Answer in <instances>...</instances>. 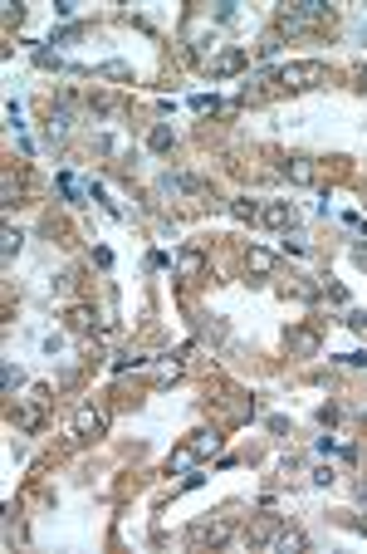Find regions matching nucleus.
Segmentation results:
<instances>
[{
  "label": "nucleus",
  "instance_id": "obj_1",
  "mask_svg": "<svg viewBox=\"0 0 367 554\" xmlns=\"http://www.w3.org/2000/svg\"><path fill=\"white\" fill-rule=\"evenodd\" d=\"M328 20H333V5L328 0H289L279 10V30L284 35H304V30H318Z\"/></svg>",
  "mask_w": 367,
  "mask_h": 554
},
{
  "label": "nucleus",
  "instance_id": "obj_2",
  "mask_svg": "<svg viewBox=\"0 0 367 554\" xmlns=\"http://www.w3.org/2000/svg\"><path fill=\"white\" fill-rule=\"evenodd\" d=\"M323 79H328L323 59H294V64L275 69V84H279V89H318Z\"/></svg>",
  "mask_w": 367,
  "mask_h": 554
},
{
  "label": "nucleus",
  "instance_id": "obj_3",
  "mask_svg": "<svg viewBox=\"0 0 367 554\" xmlns=\"http://www.w3.org/2000/svg\"><path fill=\"white\" fill-rule=\"evenodd\" d=\"M284 348H289L294 358H313V353L323 348V338L309 329V324H299V329H289V333H284Z\"/></svg>",
  "mask_w": 367,
  "mask_h": 554
},
{
  "label": "nucleus",
  "instance_id": "obj_4",
  "mask_svg": "<svg viewBox=\"0 0 367 554\" xmlns=\"http://www.w3.org/2000/svg\"><path fill=\"white\" fill-rule=\"evenodd\" d=\"M186 540H191V545H225V540H230V525H225V520H196V525L186 530Z\"/></svg>",
  "mask_w": 367,
  "mask_h": 554
},
{
  "label": "nucleus",
  "instance_id": "obj_5",
  "mask_svg": "<svg viewBox=\"0 0 367 554\" xmlns=\"http://www.w3.org/2000/svg\"><path fill=\"white\" fill-rule=\"evenodd\" d=\"M284 177H289L294 187H313V182H318V162H313V157H289V162H284Z\"/></svg>",
  "mask_w": 367,
  "mask_h": 554
},
{
  "label": "nucleus",
  "instance_id": "obj_6",
  "mask_svg": "<svg viewBox=\"0 0 367 554\" xmlns=\"http://www.w3.org/2000/svg\"><path fill=\"white\" fill-rule=\"evenodd\" d=\"M74 432H79L84 442H98V437L108 432V422H103V417H98L93 407H79V412H74Z\"/></svg>",
  "mask_w": 367,
  "mask_h": 554
},
{
  "label": "nucleus",
  "instance_id": "obj_7",
  "mask_svg": "<svg viewBox=\"0 0 367 554\" xmlns=\"http://www.w3.org/2000/svg\"><path fill=\"white\" fill-rule=\"evenodd\" d=\"M245 49H225V54H216V64H211V79H225V74H235V69H245Z\"/></svg>",
  "mask_w": 367,
  "mask_h": 554
},
{
  "label": "nucleus",
  "instance_id": "obj_8",
  "mask_svg": "<svg viewBox=\"0 0 367 554\" xmlns=\"http://www.w3.org/2000/svg\"><path fill=\"white\" fill-rule=\"evenodd\" d=\"M44 133H49V142H64V137L74 133V113H69V109H54V113H49V128H44Z\"/></svg>",
  "mask_w": 367,
  "mask_h": 554
},
{
  "label": "nucleus",
  "instance_id": "obj_9",
  "mask_svg": "<svg viewBox=\"0 0 367 554\" xmlns=\"http://www.w3.org/2000/svg\"><path fill=\"white\" fill-rule=\"evenodd\" d=\"M260 221L275 226V230H284V226L294 221V211H289V202H265V207H260Z\"/></svg>",
  "mask_w": 367,
  "mask_h": 554
},
{
  "label": "nucleus",
  "instance_id": "obj_10",
  "mask_svg": "<svg viewBox=\"0 0 367 554\" xmlns=\"http://www.w3.org/2000/svg\"><path fill=\"white\" fill-rule=\"evenodd\" d=\"M191 456H196V461H206V456H216V451H220V437H216V432H191Z\"/></svg>",
  "mask_w": 367,
  "mask_h": 554
},
{
  "label": "nucleus",
  "instance_id": "obj_11",
  "mask_svg": "<svg viewBox=\"0 0 367 554\" xmlns=\"http://www.w3.org/2000/svg\"><path fill=\"white\" fill-rule=\"evenodd\" d=\"M201 270H206V255H201V250H182V255H177V275H182V280H196Z\"/></svg>",
  "mask_w": 367,
  "mask_h": 554
},
{
  "label": "nucleus",
  "instance_id": "obj_12",
  "mask_svg": "<svg viewBox=\"0 0 367 554\" xmlns=\"http://www.w3.org/2000/svg\"><path fill=\"white\" fill-rule=\"evenodd\" d=\"M245 265H250L255 275H270V270H275V250H265V245H250V250H245Z\"/></svg>",
  "mask_w": 367,
  "mask_h": 554
},
{
  "label": "nucleus",
  "instance_id": "obj_13",
  "mask_svg": "<svg viewBox=\"0 0 367 554\" xmlns=\"http://www.w3.org/2000/svg\"><path fill=\"white\" fill-rule=\"evenodd\" d=\"M216 49H220V44H216V30H211V35L201 30V35H196V59H201V64H216Z\"/></svg>",
  "mask_w": 367,
  "mask_h": 554
},
{
  "label": "nucleus",
  "instance_id": "obj_14",
  "mask_svg": "<svg viewBox=\"0 0 367 554\" xmlns=\"http://www.w3.org/2000/svg\"><path fill=\"white\" fill-rule=\"evenodd\" d=\"M93 74H98V79H132V69H127L123 59H108V64H98Z\"/></svg>",
  "mask_w": 367,
  "mask_h": 554
},
{
  "label": "nucleus",
  "instance_id": "obj_15",
  "mask_svg": "<svg viewBox=\"0 0 367 554\" xmlns=\"http://www.w3.org/2000/svg\"><path fill=\"white\" fill-rule=\"evenodd\" d=\"M147 147H152V152H167V147H172V128H167V123H157V128L147 133Z\"/></svg>",
  "mask_w": 367,
  "mask_h": 554
},
{
  "label": "nucleus",
  "instance_id": "obj_16",
  "mask_svg": "<svg viewBox=\"0 0 367 554\" xmlns=\"http://www.w3.org/2000/svg\"><path fill=\"white\" fill-rule=\"evenodd\" d=\"M289 295H294V300H318V290H313L304 275H289Z\"/></svg>",
  "mask_w": 367,
  "mask_h": 554
},
{
  "label": "nucleus",
  "instance_id": "obj_17",
  "mask_svg": "<svg viewBox=\"0 0 367 554\" xmlns=\"http://www.w3.org/2000/svg\"><path fill=\"white\" fill-rule=\"evenodd\" d=\"M230 216L235 221H260V207L255 202H230Z\"/></svg>",
  "mask_w": 367,
  "mask_h": 554
},
{
  "label": "nucleus",
  "instance_id": "obj_18",
  "mask_svg": "<svg viewBox=\"0 0 367 554\" xmlns=\"http://www.w3.org/2000/svg\"><path fill=\"white\" fill-rule=\"evenodd\" d=\"M152 378L157 383H172V378H182V363L172 358V363H152Z\"/></svg>",
  "mask_w": 367,
  "mask_h": 554
},
{
  "label": "nucleus",
  "instance_id": "obj_19",
  "mask_svg": "<svg viewBox=\"0 0 367 554\" xmlns=\"http://www.w3.org/2000/svg\"><path fill=\"white\" fill-rule=\"evenodd\" d=\"M186 466H196V456H191V446H177L172 461H167V471H186Z\"/></svg>",
  "mask_w": 367,
  "mask_h": 554
},
{
  "label": "nucleus",
  "instance_id": "obj_20",
  "mask_svg": "<svg viewBox=\"0 0 367 554\" xmlns=\"http://www.w3.org/2000/svg\"><path fill=\"white\" fill-rule=\"evenodd\" d=\"M15 427H20V432H35V427H39V412H35V407H20V412H15Z\"/></svg>",
  "mask_w": 367,
  "mask_h": 554
},
{
  "label": "nucleus",
  "instance_id": "obj_21",
  "mask_svg": "<svg viewBox=\"0 0 367 554\" xmlns=\"http://www.w3.org/2000/svg\"><path fill=\"white\" fill-rule=\"evenodd\" d=\"M0 240H5V245H0V250H5V260H15V255H20V240H25V235H20V230H5Z\"/></svg>",
  "mask_w": 367,
  "mask_h": 554
},
{
  "label": "nucleus",
  "instance_id": "obj_22",
  "mask_svg": "<svg viewBox=\"0 0 367 554\" xmlns=\"http://www.w3.org/2000/svg\"><path fill=\"white\" fill-rule=\"evenodd\" d=\"M0 383H5V393H15V388L25 383V373H20L15 363H5V373H0Z\"/></svg>",
  "mask_w": 367,
  "mask_h": 554
},
{
  "label": "nucleus",
  "instance_id": "obj_23",
  "mask_svg": "<svg viewBox=\"0 0 367 554\" xmlns=\"http://www.w3.org/2000/svg\"><path fill=\"white\" fill-rule=\"evenodd\" d=\"M343 324H348V329H358V333H363V329H367V314H363V309H348V314H343Z\"/></svg>",
  "mask_w": 367,
  "mask_h": 554
},
{
  "label": "nucleus",
  "instance_id": "obj_24",
  "mask_svg": "<svg viewBox=\"0 0 367 554\" xmlns=\"http://www.w3.org/2000/svg\"><path fill=\"white\" fill-rule=\"evenodd\" d=\"M284 250H289V255H304L309 240H304V235H284Z\"/></svg>",
  "mask_w": 367,
  "mask_h": 554
},
{
  "label": "nucleus",
  "instance_id": "obj_25",
  "mask_svg": "<svg viewBox=\"0 0 367 554\" xmlns=\"http://www.w3.org/2000/svg\"><path fill=\"white\" fill-rule=\"evenodd\" d=\"M69 324H74V329H89L93 314H89V309H69Z\"/></svg>",
  "mask_w": 367,
  "mask_h": 554
},
{
  "label": "nucleus",
  "instance_id": "obj_26",
  "mask_svg": "<svg viewBox=\"0 0 367 554\" xmlns=\"http://www.w3.org/2000/svg\"><path fill=\"white\" fill-rule=\"evenodd\" d=\"M35 64H44V69H59V54H49V49H35Z\"/></svg>",
  "mask_w": 367,
  "mask_h": 554
},
{
  "label": "nucleus",
  "instance_id": "obj_27",
  "mask_svg": "<svg viewBox=\"0 0 367 554\" xmlns=\"http://www.w3.org/2000/svg\"><path fill=\"white\" fill-rule=\"evenodd\" d=\"M323 290H328L333 304H348V290H343V285H328V280H323Z\"/></svg>",
  "mask_w": 367,
  "mask_h": 554
},
{
  "label": "nucleus",
  "instance_id": "obj_28",
  "mask_svg": "<svg viewBox=\"0 0 367 554\" xmlns=\"http://www.w3.org/2000/svg\"><path fill=\"white\" fill-rule=\"evenodd\" d=\"M0 197H5V207H15V177H5V182H0Z\"/></svg>",
  "mask_w": 367,
  "mask_h": 554
},
{
  "label": "nucleus",
  "instance_id": "obj_29",
  "mask_svg": "<svg viewBox=\"0 0 367 554\" xmlns=\"http://www.w3.org/2000/svg\"><path fill=\"white\" fill-rule=\"evenodd\" d=\"M353 265H363V270H367V245H358V250H353Z\"/></svg>",
  "mask_w": 367,
  "mask_h": 554
},
{
  "label": "nucleus",
  "instance_id": "obj_30",
  "mask_svg": "<svg viewBox=\"0 0 367 554\" xmlns=\"http://www.w3.org/2000/svg\"><path fill=\"white\" fill-rule=\"evenodd\" d=\"M358 84H363V89H367V69H363V74H358Z\"/></svg>",
  "mask_w": 367,
  "mask_h": 554
},
{
  "label": "nucleus",
  "instance_id": "obj_31",
  "mask_svg": "<svg viewBox=\"0 0 367 554\" xmlns=\"http://www.w3.org/2000/svg\"><path fill=\"white\" fill-rule=\"evenodd\" d=\"M363 500H367V486H363Z\"/></svg>",
  "mask_w": 367,
  "mask_h": 554
}]
</instances>
